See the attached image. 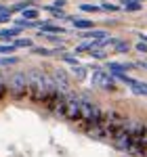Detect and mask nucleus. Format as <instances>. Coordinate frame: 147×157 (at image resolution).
<instances>
[{
    "label": "nucleus",
    "instance_id": "f257e3e1",
    "mask_svg": "<svg viewBox=\"0 0 147 157\" xmlns=\"http://www.w3.org/2000/svg\"><path fill=\"white\" fill-rule=\"evenodd\" d=\"M27 80H30V94H27V98H32L34 103H46L50 98V94H55L59 90L55 80H53V75H46L40 69L27 71Z\"/></svg>",
    "mask_w": 147,
    "mask_h": 157
},
{
    "label": "nucleus",
    "instance_id": "f03ea898",
    "mask_svg": "<svg viewBox=\"0 0 147 157\" xmlns=\"http://www.w3.org/2000/svg\"><path fill=\"white\" fill-rule=\"evenodd\" d=\"M9 90H11L13 97L17 98H25L30 94V80H27V73H15L9 80Z\"/></svg>",
    "mask_w": 147,
    "mask_h": 157
},
{
    "label": "nucleus",
    "instance_id": "7ed1b4c3",
    "mask_svg": "<svg viewBox=\"0 0 147 157\" xmlns=\"http://www.w3.org/2000/svg\"><path fill=\"white\" fill-rule=\"evenodd\" d=\"M124 130H126V134H130V136H133V140H135V143H145L143 138H145L147 126L141 120H130V117H128L126 126H124Z\"/></svg>",
    "mask_w": 147,
    "mask_h": 157
},
{
    "label": "nucleus",
    "instance_id": "20e7f679",
    "mask_svg": "<svg viewBox=\"0 0 147 157\" xmlns=\"http://www.w3.org/2000/svg\"><path fill=\"white\" fill-rule=\"evenodd\" d=\"M63 117L70 120V121L80 120V97H76V94H67L65 109H63Z\"/></svg>",
    "mask_w": 147,
    "mask_h": 157
},
{
    "label": "nucleus",
    "instance_id": "39448f33",
    "mask_svg": "<svg viewBox=\"0 0 147 157\" xmlns=\"http://www.w3.org/2000/svg\"><path fill=\"white\" fill-rule=\"evenodd\" d=\"M93 84L99 86V88H105V90H113V86H116V78H113L109 71L97 69V71L93 73Z\"/></svg>",
    "mask_w": 147,
    "mask_h": 157
},
{
    "label": "nucleus",
    "instance_id": "423d86ee",
    "mask_svg": "<svg viewBox=\"0 0 147 157\" xmlns=\"http://www.w3.org/2000/svg\"><path fill=\"white\" fill-rule=\"evenodd\" d=\"M65 101H67V94H65L63 90H57L55 94H50V98L46 101V105H49L50 113H55V115H63V109H65Z\"/></svg>",
    "mask_w": 147,
    "mask_h": 157
},
{
    "label": "nucleus",
    "instance_id": "0eeeda50",
    "mask_svg": "<svg viewBox=\"0 0 147 157\" xmlns=\"http://www.w3.org/2000/svg\"><path fill=\"white\" fill-rule=\"evenodd\" d=\"M111 143H113V147H116L118 151H126V153H130V149H133V145H135L133 136H130V134H126V130H124L122 134H118Z\"/></svg>",
    "mask_w": 147,
    "mask_h": 157
},
{
    "label": "nucleus",
    "instance_id": "6e6552de",
    "mask_svg": "<svg viewBox=\"0 0 147 157\" xmlns=\"http://www.w3.org/2000/svg\"><path fill=\"white\" fill-rule=\"evenodd\" d=\"M53 80H55V84H57V88L59 90H67V86H70V80H67V73L63 71V69H55L53 71Z\"/></svg>",
    "mask_w": 147,
    "mask_h": 157
},
{
    "label": "nucleus",
    "instance_id": "1a4fd4ad",
    "mask_svg": "<svg viewBox=\"0 0 147 157\" xmlns=\"http://www.w3.org/2000/svg\"><path fill=\"white\" fill-rule=\"evenodd\" d=\"M40 34H67V29L61 25H53V23H40Z\"/></svg>",
    "mask_w": 147,
    "mask_h": 157
},
{
    "label": "nucleus",
    "instance_id": "9d476101",
    "mask_svg": "<svg viewBox=\"0 0 147 157\" xmlns=\"http://www.w3.org/2000/svg\"><path fill=\"white\" fill-rule=\"evenodd\" d=\"M82 36L90 38V40H105L107 32H103V29H86V32H82Z\"/></svg>",
    "mask_w": 147,
    "mask_h": 157
},
{
    "label": "nucleus",
    "instance_id": "9b49d317",
    "mask_svg": "<svg viewBox=\"0 0 147 157\" xmlns=\"http://www.w3.org/2000/svg\"><path fill=\"white\" fill-rule=\"evenodd\" d=\"M21 34V27H11V29H2L0 32V40H15V38Z\"/></svg>",
    "mask_w": 147,
    "mask_h": 157
},
{
    "label": "nucleus",
    "instance_id": "f8f14e48",
    "mask_svg": "<svg viewBox=\"0 0 147 157\" xmlns=\"http://www.w3.org/2000/svg\"><path fill=\"white\" fill-rule=\"evenodd\" d=\"M130 92L135 94V97H147V82H137L135 86H130Z\"/></svg>",
    "mask_w": 147,
    "mask_h": 157
},
{
    "label": "nucleus",
    "instance_id": "ddd939ff",
    "mask_svg": "<svg viewBox=\"0 0 147 157\" xmlns=\"http://www.w3.org/2000/svg\"><path fill=\"white\" fill-rule=\"evenodd\" d=\"M113 78H116V82H122V84H126V86H135L137 82H139V80H135V78H133V75H128V73H116V75H113Z\"/></svg>",
    "mask_w": 147,
    "mask_h": 157
},
{
    "label": "nucleus",
    "instance_id": "4468645a",
    "mask_svg": "<svg viewBox=\"0 0 147 157\" xmlns=\"http://www.w3.org/2000/svg\"><path fill=\"white\" fill-rule=\"evenodd\" d=\"M107 44H116V50H118V52H128V50H130V44L124 42V40H109V38H107Z\"/></svg>",
    "mask_w": 147,
    "mask_h": 157
},
{
    "label": "nucleus",
    "instance_id": "2eb2a0df",
    "mask_svg": "<svg viewBox=\"0 0 147 157\" xmlns=\"http://www.w3.org/2000/svg\"><path fill=\"white\" fill-rule=\"evenodd\" d=\"M63 63H67V65H74V67H78L80 65V61H78V55H72V52H63Z\"/></svg>",
    "mask_w": 147,
    "mask_h": 157
},
{
    "label": "nucleus",
    "instance_id": "dca6fc26",
    "mask_svg": "<svg viewBox=\"0 0 147 157\" xmlns=\"http://www.w3.org/2000/svg\"><path fill=\"white\" fill-rule=\"evenodd\" d=\"M72 23L76 29H90L93 27V21H88V19H74Z\"/></svg>",
    "mask_w": 147,
    "mask_h": 157
},
{
    "label": "nucleus",
    "instance_id": "f3484780",
    "mask_svg": "<svg viewBox=\"0 0 147 157\" xmlns=\"http://www.w3.org/2000/svg\"><path fill=\"white\" fill-rule=\"evenodd\" d=\"M46 11H49L53 17H57V19H67L65 11H63V9H59V6H55V4H53V6H46Z\"/></svg>",
    "mask_w": 147,
    "mask_h": 157
},
{
    "label": "nucleus",
    "instance_id": "a211bd4d",
    "mask_svg": "<svg viewBox=\"0 0 147 157\" xmlns=\"http://www.w3.org/2000/svg\"><path fill=\"white\" fill-rule=\"evenodd\" d=\"M21 19H25V21H36L38 19V11L36 9H25V11L21 13Z\"/></svg>",
    "mask_w": 147,
    "mask_h": 157
},
{
    "label": "nucleus",
    "instance_id": "6ab92c4d",
    "mask_svg": "<svg viewBox=\"0 0 147 157\" xmlns=\"http://www.w3.org/2000/svg\"><path fill=\"white\" fill-rule=\"evenodd\" d=\"M124 11H128V13H137V11H141V2H133V0H126V2H124Z\"/></svg>",
    "mask_w": 147,
    "mask_h": 157
},
{
    "label": "nucleus",
    "instance_id": "aec40b11",
    "mask_svg": "<svg viewBox=\"0 0 147 157\" xmlns=\"http://www.w3.org/2000/svg\"><path fill=\"white\" fill-rule=\"evenodd\" d=\"M74 75L82 82V80H86V75H88V69H86V67H82V65H78V67H74Z\"/></svg>",
    "mask_w": 147,
    "mask_h": 157
},
{
    "label": "nucleus",
    "instance_id": "412c9836",
    "mask_svg": "<svg viewBox=\"0 0 147 157\" xmlns=\"http://www.w3.org/2000/svg\"><path fill=\"white\" fill-rule=\"evenodd\" d=\"M13 44H15L17 48H27V46H32V40H30V38H17Z\"/></svg>",
    "mask_w": 147,
    "mask_h": 157
},
{
    "label": "nucleus",
    "instance_id": "4be33fe9",
    "mask_svg": "<svg viewBox=\"0 0 147 157\" xmlns=\"http://www.w3.org/2000/svg\"><path fill=\"white\" fill-rule=\"evenodd\" d=\"M17 50V46L15 44H0V55H11V52H15Z\"/></svg>",
    "mask_w": 147,
    "mask_h": 157
},
{
    "label": "nucleus",
    "instance_id": "5701e85b",
    "mask_svg": "<svg viewBox=\"0 0 147 157\" xmlns=\"http://www.w3.org/2000/svg\"><path fill=\"white\" fill-rule=\"evenodd\" d=\"M101 11H107V13H118V11H120V6H118V4H111V2H103V4H101Z\"/></svg>",
    "mask_w": 147,
    "mask_h": 157
},
{
    "label": "nucleus",
    "instance_id": "b1692460",
    "mask_svg": "<svg viewBox=\"0 0 147 157\" xmlns=\"http://www.w3.org/2000/svg\"><path fill=\"white\" fill-rule=\"evenodd\" d=\"M80 11H84V13H99V11H101V6H97V4H80Z\"/></svg>",
    "mask_w": 147,
    "mask_h": 157
},
{
    "label": "nucleus",
    "instance_id": "393cba45",
    "mask_svg": "<svg viewBox=\"0 0 147 157\" xmlns=\"http://www.w3.org/2000/svg\"><path fill=\"white\" fill-rule=\"evenodd\" d=\"M15 63H19L17 57H2V59H0V65H2V67H6V65H15Z\"/></svg>",
    "mask_w": 147,
    "mask_h": 157
},
{
    "label": "nucleus",
    "instance_id": "a878e982",
    "mask_svg": "<svg viewBox=\"0 0 147 157\" xmlns=\"http://www.w3.org/2000/svg\"><path fill=\"white\" fill-rule=\"evenodd\" d=\"M6 21H11V9H4L0 13V23H6Z\"/></svg>",
    "mask_w": 147,
    "mask_h": 157
},
{
    "label": "nucleus",
    "instance_id": "bb28decb",
    "mask_svg": "<svg viewBox=\"0 0 147 157\" xmlns=\"http://www.w3.org/2000/svg\"><path fill=\"white\" fill-rule=\"evenodd\" d=\"M90 57L93 59H105V52H103V48H95L90 50Z\"/></svg>",
    "mask_w": 147,
    "mask_h": 157
},
{
    "label": "nucleus",
    "instance_id": "cd10ccee",
    "mask_svg": "<svg viewBox=\"0 0 147 157\" xmlns=\"http://www.w3.org/2000/svg\"><path fill=\"white\" fill-rule=\"evenodd\" d=\"M135 48L139 50V52H143V55H147V42H143V40H139L135 44Z\"/></svg>",
    "mask_w": 147,
    "mask_h": 157
},
{
    "label": "nucleus",
    "instance_id": "c85d7f7f",
    "mask_svg": "<svg viewBox=\"0 0 147 157\" xmlns=\"http://www.w3.org/2000/svg\"><path fill=\"white\" fill-rule=\"evenodd\" d=\"M6 90H9V88H6V82H4V78H2V73H0V98L6 94Z\"/></svg>",
    "mask_w": 147,
    "mask_h": 157
},
{
    "label": "nucleus",
    "instance_id": "c756f323",
    "mask_svg": "<svg viewBox=\"0 0 147 157\" xmlns=\"http://www.w3.org/2000/svg\"><path fill=\"white\" fill-rule=\"evenodd\" d=\"M34 52H36V55H44V57H49V55L55 52V50H50V48H34Z\"/></svg>",
    "mask_w": 147,
    "mask_h": 157
},
{
    "label": "nucleus",
    "instance_id": "7c9ffc66",
    "mask_svg": "<svg viewBox=\"0 0 147 157\" xmlns=\"http://www.w3.org/2000/svg\"><path fill=\"white\" fill-rule=\"evenodd\" d=\"M141 40H143V42H147V36H143V34H141Z\"/></svg>",
    "mask_w": 147,
    "mask_h": 157
},
{
    "label": "nucleus",
    "instance_id": "2f4dec72",
    "mask_svg": "<svg viewBox=\"0 0 147 157\" xmlns=\"http://www.w3.org/2000/svg\"><path fill=\"white\" fill-rule=\"evenodd\" d=\"M143 140H145V145H147V132H145V138H143Z\"/></svg>",
    "mask_w": 147,
    "mask_h": 157
},
{
    "label": "nucleus",
    "instance_id": "473e14b6",
    "mask_svg": "<svg viewBox=\"0 0 147 157\" xmlns=\"http://www.w3.org/2000/svg\"><path fill=\"white\" fill-rule=\"evenodd\" d=\"M2 11H4V6H2V4H0V13H2Z\"/></svg>",
    "mask_w": 147,
    "mask_h": 157
},
{
    "label": "nucleus",
    "instance_id": "72a5a7b5",
    "mask_svg": "<svg viewBox=\"0 0 147 157\" xmlns=\"http://www.w3.org/2000/svg\"><path fill=\"white\" fill-rule=\"evenodd\" d=\"M133 2H145V0H133Z\"/></svg>",
    "mask_w": 147,
    "mask_h": 157
}]
</instances>
